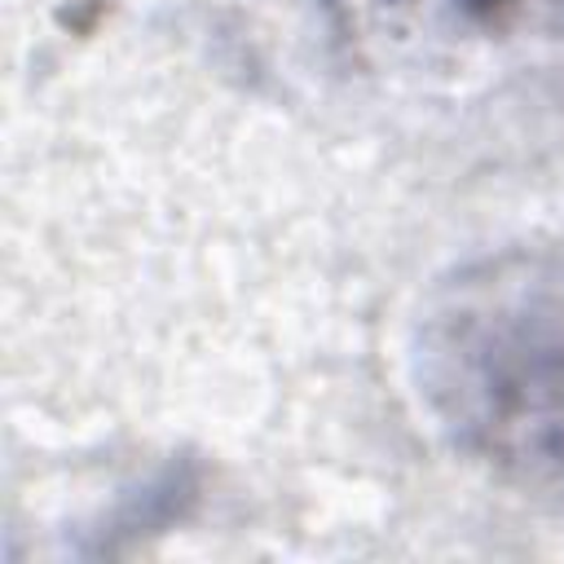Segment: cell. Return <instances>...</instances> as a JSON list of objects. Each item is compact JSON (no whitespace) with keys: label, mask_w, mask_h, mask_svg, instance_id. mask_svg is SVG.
Wrapping results in <instances>:
<instances>
[{"label":"cell","mask_w":564,"mask_h":564,"mask_svg":"<svg viewBox=\"0 0 564 564\" xmlns=\"http://www.w3.org/2000/svg\"><path fill=\"white\" fill-rule=\"evenodd\" d=\"M423 375L467 449L564 471V256L463 278L427 322Z\"/></svg>","instance_id":"obj_1"},{"label":"cell","mask_w":564,"mask_h":564,"mask_svg":"<svg viewBox=\"0 0 564 564\" xmlns=\"http://www.w3.org/2000/svg\"><path fill=\"white\" fill-rule=\"evenodd\" d=\"M454 4H463V9H471V13H498V9H507V4H516V0H454Z\"/></svg>","instance_id":"obj_2"}]
</instances>
